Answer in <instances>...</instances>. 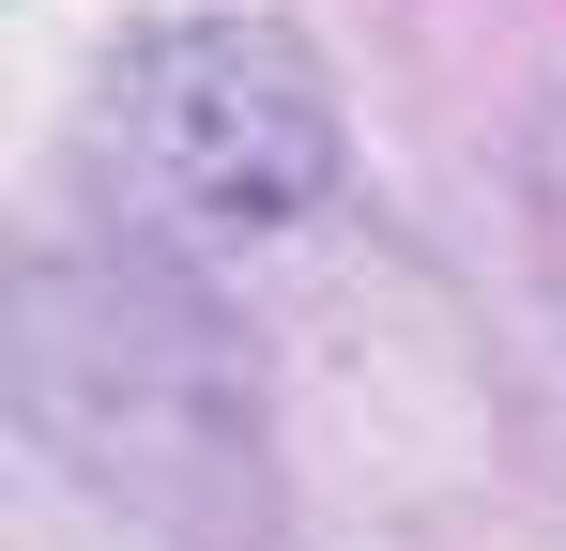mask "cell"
Returning a JSON list of instances; mask_svg holds the SVG:
<instances>
[{
	"instance_id": "obj_1",
	"label": "cell",
	"mask_w": 566,
	"mask_h": 551,
	"mask_svg": "<svg viewBox=\"0 0 566 551\" xmlns=\"http://www.w3.org/2000/svg\"><path fill=\"white\" fill-rule=\"evenodd\" d=\"M15 429L169 551L261 537V367L169 230L46 246L15 276Z\"/></svg>"
},
{
	"instance_id": "obj_2",
	"label": "cell",
	"mask_w": 566,
	"mask_h": 551,
	"mask_svg": "<svg viewBox=\"0 0 566 551\" xmlns=\"http://www.w3.org/2000/svg\"><path fill=\"white\" fill-rule=\"evenodd\" d=\"M93 138H107L123 230H169V246H276V230H306V215L337 199V169H353L322 62H306L291 31H261V15L138 31Z\"/></svg>"
}]
</instances>
